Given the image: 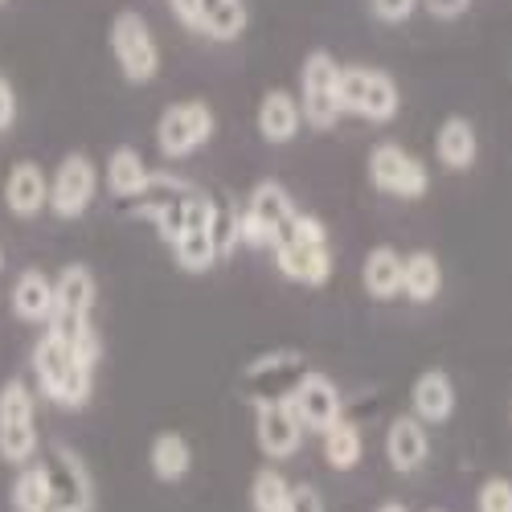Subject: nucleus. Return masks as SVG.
<instances>
[{
  "label": "nucleus",
  "instance_id": "58836bf2",
  "mask_svg": "<svg viewBox=\"0 0 512 512\" xmlns=\"http://www.w3.org/2000/svg\"><path fill=\"white\" fill-rule=\"evenodd\" d=\"M0 271H5V250H0Z\"/></svg>",
  "mask_w": 512,
  "mask_h": 512
},
{
  "label": "nucleus",
  "instance_id": "dca6fc26",
  "mask_svg": "<svg viewBox=\"0 0 512 512\" xmlns=\"http://www.w3.org/2000/svg\"><path fill=\"white\" fill-rule=\"evenodd\" d=\"M254 439H259L267 459L279 463L304 447V426L287 402H267V406H254Z\"/></svg>",
  "mask_w": 512,
  "mask_h": 512
},
{
  "label": "nucleus",
  "instance_id": "c756f323",
  "mask_svg": "<svg viewBox=\"0 0 512 512\" xmlns=\"http://www.w3.org/2000/svg\"><path fill=\"white\" fill-rule=\"evenodd\" d=\"M291 496V484L275 472V467H263V472H254V484H250V504L254 512H283Z\"/></svg>",
  "mask_w": 512,
  "mask_h": 512
},
{
  "label": "nucleus",
  "instance_id": "ddd939ff",
  "mask_svg": "<svg viewBox=\"0 0 512 512\" xmlns=\"http://www.w3.org/2000/svg\"><path fill=\"white\" fill-rule=\"evenodd\" d=\"M95 189H99V173H95L91 156L70 152V156H62V164L54 168V181H50V209L58 213V218L74 222V218H82V213L91 209Z\"/></svg>",
  "mask_w": 512,
  "mask_h": 512
},
{
  "label": "nucleus",
  "instance_id": "cd10ccee",
  "mask_svg": "<svg viewBox=\"0 0 512 512\" xmlns=\"http://www.w3.org/2000/svg\"><path fill=\"white\" fill-rule=\"evenodd\" d=\"M320 439H324V463L336 467V472H353V467L361 463V455H365L361 431H357L349 418H340L336 426H328Z\"/></svg>",
  "mask_w": 512,
  "mask_h": 512
},
{
  "label": "nucleus",
  "instance_id": "423d86ee",
  "mask_svg": "<svg viewBox=\"0 0 512 512\" xmlns=\"http://www.w3.org/2000/svg\"><path fill=\"white\" fill-rule=\"evenodd\" d=\"M37 463H41V472H46V488H50L46 512H91L95 484H91V472L78 451H70L66 443H54Z\"/></svg>",
  "mask_w": 512,
  "mask_h": 512
},
{
  "label": "nucleus",
  "instance_id": "39448f33",
  "mask_svg": "<svg viewBox=\"0 0 512 512\" xmlns=\"http://www.w3.org/2000/svg\"><path fill=\"white\" fill-rule=\"evenodd\" d=\"M295 201L291 193L279 185V181H263V185H254L246 205L238 209V238L246 246H275L291 222H295Z\"/></svg>",
  "mask_w": 512,
  "mask_h": 512
},
{
  "label": "nucleus",
  "instance_id": "5701e85b",
  "mask_svg": "<svg viewBox=\"0 0 512 512\" xmlns=\"http://www.w3.org/2000/svg\"><path fill=\"white\" fill-rule=\"evenodd\" d=\"M361 283L373 300H394V295H402V254L394 246H373L361 263Z\"/></svg>",
  "mask_w": 512,
  "mask_h": 512
},
{
  "label": "nucleus",
  "instance_id": "0eeeda50",
  "mask_svg": "<svg viewBox=\"0 0 512 512\" xmlns=\"http://www.w3.org/2000/svg\"><path fill=\"white\" fill-rule=\"evenodd\" d=\"M193 197H197V189L189 181H181L173 173H152L148 185H144V193L132 201V209L140 213V218H148L160 230V238L173 246L181 238V230H185Z\"/></svg>",
  "mask_w": 512,
  "mask_h": 512
},
{
  "label": "nucleus",
  "instance_id": "9b49d317",
  "mask_svg": "<svg viewBox=\"0 0 512 512\" xmlns=\"http://www.w3.org/2000/svg\"><path fill=\"white\" fill-rule=\"evenodd\" d=\"M213 127H218V119H213L209 103L185 99V103H173V107L160 115V123H156V144H160V152H164L168 160H185V156H193L197 148L209 144Z\"/></svg>",
  "mask_w": 512,
  "mask_h": 512
},
{
  "label": "nucleus",
  "instance_id": "6e6552de",
  "mask_svg": "<svg viewBox=\"0 0 512 512\" xmlns=\"http://www.w3.org/2000/svg\"><path fill=\"white\" fill-rule=\"evenodd\" d=\"M308 361L295 349H275L259 361H250L242 373V398L250 406H267V402H287L295 386L308 377Z\"/></svg>",
  "mask_w": 512,
  "mask_h": 512
},
{
  "label": "nucleus",
  "instance_id": "f257e3e1",
  "mask_svg": "<svg viewBox=\"0 0 512 512\" xmlns=\"http://www.w3.org/2000/svg\"><path fill=\"white\" fill-rule=\"evenodd\" d=\"M275 250V267L283 271V279L304 283V287H324L332 279V246H328V230L312 213H295L291 230L271 246Z\"/></svg>",
  "mask_w": 512,
  "mask_h": 512
},
{
  "label": "nucleus",
  "instance_id": "7ed1b4c3",
  "mask_svg": "<svg viewBox=\"0 0 512 512\" xmlns=\"http://www.w3.org/2000/svg\"><path fill=\"white\" fill-rule=\"evenodd\" d=\"M336 107L340 115H357L365 123H390L398 119L402 91L386 70L373 66H340L336 74Z\"/></svg>",
  "mask_w": 512,
  "mask_h": 512
},
{
  "label": "nucleus",
  "instance_id": "f704fd0d",
  "mask_svg": "<svg viewBox=\"0 0 512 512\" xmlns=\"http://www.w3.org/2000/svg\"><path fill=\"white\" fill-rule=\"evenodd\" d=\"M13 123H17V91H13V82L0 74V132H9Z\"/></svg>",
  "mask_w": 512,
  "mask_h": 512
},
{
  "label": "nucleus",
  "instance_id": "f3484780",
  "mask_svg": "<svg viewBox=\"0 0 512 512\" xmlns=\"http://www.w3.org/2000/svg\"><path fill=\"white\" fill-rule=\"evenodd\" d=\"M386 459L394 472L410 476L418 472V467L431 459V435H426V426L414 418V414H402L390 422V431H386Z\"/></svg>",
  "mask_w": 512,
  "mask_h": 512
},
{
  "label": "nucleus",
  "instance_id": "7c9ffc66",
  "mask_svg": "<svg viewBox=\"0 0 512 512\" xmlns=\"http://www.w3.org/2000/svg\"><path fill=\"white\" fill-rule=\"evenodd\" d=\"M209 234H213V246H218V259L234 254V246L242 242V238H238V209H234V205H226V201H213Z\"/></svg>",
  "mask_w": 512,
  "mask_h": 512
},
{
  "label": "nucleus",
  "instance_id": "6ab92c4d",
  "mask_svg": "<svg viewBox=\"0 0 512 512\" xmlns=\"http://www.w3.org/2000/svg\"><path fill=\"white\" fill-rule=\"evenodd\" d=\"M5 205L17 213V218H37V213L50 205V181L33 160L13 164V173L5 181Z\"/></svg>",
  "mask_w": 512,
  "mask_h": 512
},
{
  "label": "nucleus",
  "instance_id": "aec40b11",
  "mask_svg": "<svg viewBox=\"0 0 512 512\" xmlns=\"http://www.w3.org/2000/svg\"><path fill=\"white\" fill-rule=\"evenodd\" d=\"M304 127V111L300 99L287 95V91H267L259 103V136L267 144H291Z\"/></svg>",
  "mask_w": 512,
  "mask_h": 512
},
{
  "label": "nucleus",
  "instance_id": "e433bc0d",
  "mask_svg": "<svg viewBox=\"0 0 512 512\" xmlns=\"http://www.w3.org/2000/svg\"><path fill=\"white\" fill-rule=\"evenodd\" d=\"M168 9H173V17L197 33V9H201V0H168Z\"/></svg>",
  "mask_w": 512,
  "mask_h": 512
},
{
  "label": "nucleus",
  "instance_id": "4c0bfd02",
  "mask_svg": "<svg viewBox=\"0 0 512 512\" xmlns=\"http://www.w3.org/2000/svg\"><path fill=\"white\" fill-rule=\"evenodd\" d=\"M377 512H410V508H406V504H398V500H386V504H381Z\"/></svg>",
  "mask_w": 512,
  "mask_h": 512
},
{
  "label": "nucleus",
  "instance_id": "b1692460",
  "mask_svg": "<svg viewBox=\"0 0 512 512\" xmlns=\"http://www.w3.org/2000/svg\"><path fill=\"white\" fill-rule=\"evenodd\" d=\"M443 291V267L431 250H414L402 259V295L410 304H431Z\"/></svg>",
  "mask_w": 512,
  "mask_h": 512
},
{
  "label": "nucleus",
  "instance_id": "ea45409f",
  "mask_svg": "<svg viewBox=\"0 0 512 512\" xmlns=\"http://www.w3.org/2000/svg\"><path fill=\"white\" fill-rule=\"evenodd\" d=\"M0 5H5V0H0Z\"/></svg>",
  "mask_w": 512,
  "mask_h": 512
},
{
  "label": "nucleus",
  "instance_id": "a211bd4d",
  "mask_svg": "<svg viewBox=\"0 0 512 512\" xmlns=\"http://www.w3.org/2000/svg\"><path fill=\"white\" fill-rule=\"evenodd\" d=\"M410 406H414V418L426 426H443L451 414H455V386H451V377L443 369H426L418 381H414V390H410Z\"/></svg>",
  "mask_w": 512,
  "mask_h": 512
},
{
  "label": "nucleus",
  "instance_id": "1a4fd4ad",
  "mask_svg": "<svg viewBox=\"0 0 512 512\" xmlns=\"http://www.w3.org/2000/svg\"><path fill=\"white\" fill-rule=\"evenodd\" d=\"M111 54H115L123 78L136 82V87H144V82H152L160 74V46H156L148 21L132 9H123L111 21Z\"/></svg>",
  "mask_w": 512,
  "mask_h": 512
},
{
  "label": "nucleus",
  "instance_id": "72a5a7b5",
  "mask_svg": "<svg viewBox=\"0 0 512 512\" xmlns=\"http://www.w3.org/2000/svg\"><path fill=\"white\" fill-rule=\"evenodd\" d=\"M283 512H324V500H320V492L312 484H295L287 504H283Z\"/></svg>",
  "mask_w": 512,
  "mask_h": 512
},
{
  "label": "nucleus",
  "instance_id": "2f4dec72",
  "mask_svg": "<svg viewBox=\"0 0 512 512\" xmlns=\"http://www.w3.org/2000/svg\"><path fill=\"white\" fill-rule=\"evenodd\" d=\"M480 512H512V480H484L476 492Z\"/></svg>",
  "mask_w": 512,
  "mask_h": 512
},
{
  "label": "nucleus",
  "instance_id": "393cba45",
  "mask_svg": "<svg viewBox=\"0 0 512 512\" xmlns=\"http://www.w3.org/2000/svg\"><path fill=\"white\" fill-rule=\"evenodd\" d=\"M250 13L242 0H201V9H197V33L213 37V41H234L242 37Z\"/></svg>",
  "mask_w": 512,
  "mask_h": 512
},
{
  "label": "nucleus",
  "instance_id": "f8f14e48",
  "mask_svg": "<svg viewBox=\"0 0 512 512\" xmlns=\"http://www.w3.org/2000/svg\"><path fill=\"white\" fill-rule=\"evenodd\" d=\"M336 58L328 50H312L304 58V70H300V111H304V123L316 127V132H332L336 119H340V107H336Z\"/></svg>",
  "mask_w": 512,
  "mask_h": 512
},
{
  "label": "nucleus",
  "instance_id": "a878e982",
  "mask_svg": "<svg viewBox=\"0 0 512 512\" xmlns=\"http://www.w3.org/2000/svg\"><path fill=\"white\" fill-rule=\"evenodd\" d=\"M148 463H152V476L164 480V484H177L189 476V467H193V451L185 443V435L177 431H164L152 439V451H148Z\"/></svg>",
  "mask_w": 512,
  "mask_h": 512
},
{
  "label": "nucleus",
  "instance_id": "bb28decb",
  "mask_svg": "<svg viewBox=\"0 0 512 512\" xmlns=\"http://www.w3.org/2000/svg\"><path fill=\"white\" fill-rule=\"evenodd\" d=\"M148 164H144V156L136 152V148H115L111 152V160H107V189L115 193V197H123V201H136L140 193H144V185H148Z\"/></svg>",
  "mask_w": 512,
  "mask_h": 512
},
{
  "label": "nucleus",
  "instance_id": "473e14b6",
  "mask_svg": "<svg viewBox=\"0 0 512 512\" xmlns=\"http://www.w3.org/2000/svg\"><path fill=\"white\" fill-rule=\"evenodd\" d=\"M369 5H373V17H377V21L402 25V21H410V13L418 9V0H369Z\"/></svg>",
  "mask_w": 512,
  "mask_h": 512
},
{
  "label": "nucleus",
  "instance_id": "20e7f679",
  "mask_svg": "<svg viewBox=\"0 0 512 512\" xmlns=\"http://www.w3.org/2000/svg\"><path fill=\"white\" fill-rule=\"evenodd\" d=\"M37 410L33 394L21 377H9L0 386V459L13 467H29L37 459Z\"/></svg>",
  "mask_w": 512,
  "mask_h": 512
},
{
  "label": "nucleus",
  "instance_id": "c9c22d12",
  "mask_svg": "<svg viewBox=\"0 0 512 512\" xmlns=\"http://www.w3.org/2000/svg\"><path fill=\"white\" fill-rule=\"evenodd\" d=\"M422 5H426V13H431L435 21H455V17L467 13L472 0H422Z\"/></svg>",
  "mask_w": 512,
  "mask_h": 512
},
{
  "label": "nucleus",
  "instance_id": "2eb2a0df",
  "mask_svg": "<svg viewBox=\"0 0 512 512\" xmlns=\"http://www.w3.org/2000/svg\"><path fill=\"white\" fill-rule=\"evenodd\" d=\"M287 406L295 410V418H300L304 431H316V435H324L328 426H336L340 418H345V402H340V390L332 386L324 373H308L300 386H295V394L287 398Z\"/></svg>",
  "mask_w": 512,
  "mask_h": 512
},
{
  "label": "nucleus",
  "instance_id": "4468645a",
  "mask_svg": "<svg viewBox=\"0 0 512 512\" xmlns=\"http://www.w3.org/2000/svg\"><path fill=\"white\" fill-rule=\"evenodd\" d=\"M209 218H213V197L197 189V197L189 205V218H185V230L173 242L177 263L189 275H201V271H209L213 263H218V246H213V234H209Z\"/></svg>",
  "mask_w": 512,
  "mask_h": 512
},
{
  "label": "nucleus",
  "instance_id": "412c9836",
  "mask_svg": "<svg viewBox=\"0 0 512 512\" xmlns=\"http://www.w3.org/2000/svg\"><path fill=\"white\" fill-rule=\"evenodd\" d=\"M435 152H439V164H443V168H451V173H463V168H472V164H476V156H480V140H476L472 119H463V115H447V119L439 123Z\"/></svg>",
  "mask_w": 512,
  "mask_h": 512
},
{
  "label": "nucleus",
  "instance_id": "c85d7f7f",
  "mask_svg": "<svg viewBox=\"0 0 512 512\" xmlns=\"http://www.w3.org/2000/svg\"><path fill=\"white\" fill-rule=\"evenodd\" d=\"M46 500H50L46 472H41V463L33 459L29 467H21L17 480H13V508L17 512H46Z\"/></svg>",
  "mask_w": 512,
  "mask_h": 512
},
{
  "label": "nucleus",
  "instance_id": "f03ea898",
  "mask_svg": "<svg viewBox=\"0 0 512 512\" xmlns=\"http://www.w3.org/2000/svg\"><path fill=\"white\" fill-rule=\"evenodd\" d=\"M33 373H37V386L50 402L66 406V410H78L87 406L91 398V386H95V369L82 365L74 357L70 345H62L58 336H41L37 349H33Z\"/></svg>",
  "mask_w": 512,
  "mask_h": 512
},
{
  "label": "nucleus",
  "instance_id": "4be33fe9",
  "mask_svg": "<svg viewBox=\"0 0 512 512\" xmlns=\"http://www.w3.org/2000/svg\"><path fill=\"white\" fill-rule=\"evenodd\" d=\"M13 316L25 320V324H50L54 316V279L46 271H25L17 283H13Z\"/></svg>",
  "mask_w": 512,
  "mask_h": 512
},
{
  "label": "nucleus",
  "instance_id": "9d476101",
  "mask_svg": "<svg viewBox=\"0 0 512 512\" xmlns=\"http://www.w3.org/2000/svg\"><path fill=\"white\" fill-rule=\"evenodd\" d=\"M369 181H373L377 193L402 197V201H418V197H426V189H431V173H426V164L418 156H410L394 140L377 144L369 152Z\"/></svg>",
  "mask_w": 512,
  "mask_h": 512
}]
</instances>
